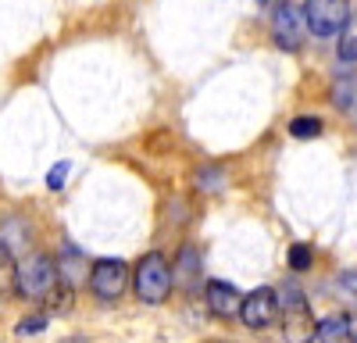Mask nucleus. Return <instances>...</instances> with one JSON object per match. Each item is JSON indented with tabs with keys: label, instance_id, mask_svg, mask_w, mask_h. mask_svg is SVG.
<instances>
[{
	"label": "nucleus",
	"instance_id": "f257e3e1",
	"mask_svg": "<svg viewBox=\"0 0 357 343\" xmlns=\"http://www.w3.org/2000/svg\"><path fill=\"white\" fill-rule=\"evenodd\" d=\"M57 268H54V261L47 254H29V257H22V265L15 268V290H18V297L22 300H29V304H36V300H50V294L57 290Z\"/></svg>",
	"mask_w": 357,
	"mask_h": 343
},
{
	"label": "nucleus",
	"instance_id": "f03ea898",
	"mask_svg": "<svg viewBox=\"0 0 357 343\" xmlns=\"http://www.w3.org/2000/svg\"><path fill=\"white\" fill-rule=\"evenodd\" d=\"M172 286H175V275L165 261V254H158V250L143 254L136 272H132V290H136L139 304H165Z\"/></svg>",
	"mask_w": 357,
	"mask_h": 343
},
{
	"label": "nucleus",
	"instance_id": "7ed1b4c3",
	"mask_svg": "<svg viewBox=\"0 0 357 343\" xmlns=\"http://www.w3.org/2000/svg\"><path fill=\"white\" fill-rule=\"evenodd\" d=\"M282 340L286 343H314L318 340V319L311 314L307 297L301 286H286V304H282Z\"/></svg>",
	"mask_w": 357,
	"mask_h": 343
},
{
	"label": "nucleus",
	"instance_id": "20e7f679",
	"mask_svg": "<svg viewBox=\"0 0 357 343\" xmlns=\"http://www.w3.org/2000/svg\"><path fill=\"white\" fill-rule=\"evenodd\" d=\"M129 282H132L129 265L122 261V257H100V261L89 265V290H93V297H100L104 304L122 300Z\"/></svg>",
	"mask_w": 357,
	"mask_h": 343
},
{
	"label": "nucleus",
	"instance_id": "39448f33",
	"mask_svg": "<svg viewBox=\"0 0 357 343\" xmlns=\"http://www.w3.org/2000/svg\"><path fill=\"white\" fill-rule=\"evenodd\" d=\"M304 15H307L311 33L318 40H329V36H340L343 25L350 22V0H307Z\"/></svg>",
	"mask_w": 357,
	"mask_h": 343
},
{
	"label": "nucleus",
	"instance_id": "423d86ee",
	"mask_svg": "<svg viewBox=\"0 0 357 343\" xmlns=\"http://www.w3.org/2000/svg\"><path fill=\"white\" fill-rule=\"evenodd\" d=\"M304 29H307V15L301 8V0H279L272 11V36L282 50H301L304 43Z\"/></svg>",
	"mask_w": 357,
	"mask_h": 343
},
{
	"label": "nucleus",
	"instance_id": "0eeeda50",
	"mask_svg": "<svg viewBox=\"0 0 357 343\" xmlns=\"http://www.w3.org/2000/svg\"><path fill=\"white\" fill-rule=\"evenodd\" d=\"M279 311H282L279 294L272 290V286H257L254 294H247V297H243L240 322H243L247 329H268V326H272V322L279 319Z\"/></svg>",
	"mask_w": 357,
	"mask_h": 343
},
{
	"label": "nucleus",
	"instance_id": "6e6552de",
	"mask_svg": "<svg viewBox=\"0 0 357 343\" xmlns=\"http://www.w3.org/2000/svg\"><path fill=\"white\" fill-rule=\"evenodd\" d=\"M204 297H207V307H211V314H218V319H240L243 294L236 290L232 282H225V279H207V282H204Z\"/></svg>",
	"mask_w": 357,
	"mask_h": 343
},
{
	"label": "nucleus",
	"instance_id": "1a4fd4ad",
	"mask_svg": "<svg viewBox=\"0 0 357 343\" xmlns=\"http://www.w3.org/2000/svg\"><path fill=\"white\" fill-rule=\"evenodd\" d=\"M318 343H354V329L347 314H329L318 322Z\"/></svg>",
	"mask_w": 357,
	"mask_h": 343
},
{
	"label": "nucleus",
	"instance_id": "9d476101",
	"mask_svg": "<svg viewBox=\"0 0 357 343\" xmlns=\"http://www.w3.org/2000/svg\"><path fill=\"white\" fill-rule=\"evenodd\" d=\"M175 279H178V286H186V290H193V286H197V279H200V257H197L193 247H183V254H178Z\"/></svg>",
	"mask_w": 357,
	"mask_h": 343
},
{
	"label": "nucleus",
	"instance_id": "9b49d317",
	"mask_svg": "<svg viewBox=\"0 0 357 343\" xmlns=\"http://www.w3.org/2000/svg\"><path fill=\"white\" fill-rule=\"evenodd\" d=\"M321 119H314V114H301V119H289V136L293 139H314L321 136Z\"/></svg>",
	"mask_w": 357,
	"mask_h": 343
},
{
	"label": "nucleus",
	"instance_id": "f8f14e48",
	"mask_svg": "<svg viewBox=\"0 0 357 343\" xmlns=\"http://www.w3.org/2000/svg\"><path fill=\"white\" fill-rule=\"evenodd\" d=\"M340 61H357V15H350V22L340 33Z\"/></svg>",
	"mask_w": 357,
	"mask_h": 343
},
{
	"label": "nucleus",
	"instance_id": "ddd939ff",
	"mask_svg": "<svg viewBox=\"0 0 357 343\" xmlns=\"http://www.w3.org/2000/svg\"><path fill=\"white\" fill-rule=\"evenodd\" d=\"M286 261H289V268H293V272H307V268L314 265V254H311V247H307V243H293V247H289V254H286Z\"/></svg>",
	"mask_w": 357,
	"mask_h": 343
},
{
	"label": "nucleus",
	"instance_id": "4468645a",
	"mask_svg": "<svg viewBox=\"0 0 357 343\" xmlns=\"http://www.w3.org/2000/svg\"><path fill=\"white\" fill-rule=\"evenodd\" d=\"M336 107H340V111H350V107H354V75H350V79H347V75L336 79Z\"/></svg>",
	"mask_w": 357,
	"mask_h": 343
},
{
	"label": "nucleus",
	"instance_id": "2eb2a0df",
	"mask_svg": "<svg viewBox=\"0 0 357 343\" xmlns=\"http://www.w3.org/2000/svg\"><path fill=\"white\" fill-rule=\"evenodd\" d=\"M68 176H72V165H68V161H57V165L50 168V176H47V186H50V190H61V186L68 183Z\"/></svg>",
	"mask_w": 357,
	"mask_h": 343
},
{
	"label": "nucleus",
	"instance_id": "dca6fc26",
	"mask_svg": "<svg viewBox=\"0 0 357 343\" xmlns=\"http://www.w3.org/2000/svg\"><path fill=\"white\" fill-rule=\"evenodd\" d=\"M47 329V314H33V319H22L18 322V336H36V333H43Z\"/></svg>",
	"mask_w": 357,
	"mask_h": 343
},
{
	"label": "nucleus",
	"instance_id": "f3484780",
	"mask_svg": "<svg viewBox=\"0 0 357 343\" xmlns=\"http://www.w3.org/2000/svg\"><path fill=\"white\" fill-rule=\"evenodd\" d=\"M340 297L357 304V272H343L340 275Z\"/></svg>",
	"mask_w": 357,
	"mask_h": 343
},
{
	"label": "nucleus",
	"instance_id": "a211bd4d",
	"mask_svg": "<svg viewBox=\"0 0 357 343\" xmlns=\"http://www.w3.org/2000/svg\"><path fill=\"white\" fill-rule=\"evenodd\" d=\"M4 265H8V247L0 243V268H4Z\"/></svg>",
	"mask_w": 357,
	"mask_h": 343
},
{
	"label": "nucleus",
	"instance_id": "6ab92c4d",
	"mask_svg": "<svg viewBox=\"0 0 357 343\" xmlns=\"http://www.w3.org/2000/svg\"><path fill=\"white\" fill-rule=\"evenodd\" d=\"M261 4H268V0H261Z\"/></svg>",
	"mask_w": 357,
	"mask_h": 343
},
{
	"label": "nucleus",
	"instance_id": "aec40b11",
	"mask_svg": "<svg viewBox=\"0 0 357 343\" xmlns=\"http://www.w3.org/2000/svg\"><path fill=\"white\" fill-rule=\"evenodd\" d=\"M354 343H357V336H354Z\"/></svg>",
	"mask_w": 357,
	"mask_h": 343
}]
</instances>
